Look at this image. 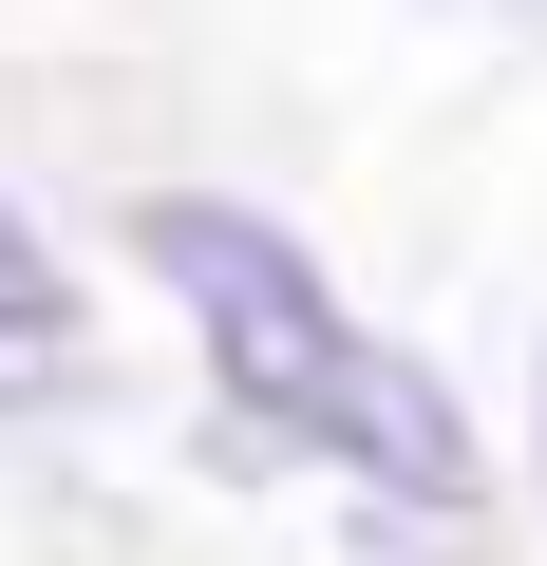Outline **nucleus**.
<instances>
[{"instance_id": "1", "label": "nucleus", "mask_w": 547, "mask_h": 566, "mask_svg": "<svg viewBox=\"0 0 547 566\" xmlns=\"http://www.w3.org/2000/svg\"><path fill=\"white\" fill-rule=\"evenodd\" d=\"M133 245H151V283L189 303L208 378H227L264 434L340 453V472H359V491H397V510H472V416H453V397H434L397 340H359V322L322 303V264L264 227V208L170 189V208H133Z\"/></svg>"}, {"instance_id": "2", "label": "nucleus", "mask_w": 547, "mask_h": 566, "mask_svg": "<svg viewBox=\"0 0 547 566\" xmlns=\"http://www.w3.org/2000/svg\"><path fill=\"white\" fill-rule=\"evenodd\" d=\"M76 397V283H57V245L0 208V416H57Z\"/></svg>"}]
</instances>
